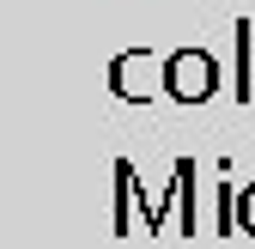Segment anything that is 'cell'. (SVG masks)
<instances>
[{
	"instance_id": "cell-1",
	"label": "cell",
	"mask_w": 255,
	"mask_h": 249,
	"mask_svg": "<svg viewBox=\"0 0 255 249\" xmlns=\"http://www.w3.org/2000/svg\"><path fill=\"white\" fill-rule=\"evenodd\" d=\"M164 91L176 104H207L213 91H219V61L207 49H176L164 55Z\"/></svg>"
},
{
	"instance_id": "cell-2",
	"label": "cell",
	"mask_w": 255,
	"mask_h": 249,
	"mask_svg": "<svg viewBox=\"0 0 255 249\" xmlns=\"http://www.w3.org/2000/svg\"><path fill=\"white\" fill-rule=\"evenodd\" d=\"M110 85H116V98H128V104H146V98H158V91H164V67H158L146 49H128V55H116Z\"/></svg>"
},
{
	"instance_id": "cell-3",
	"label": "cell",
	"mask_w": 255,
	"mask_h": 249,
	"mask_svg": "<svg viewBox=\"0 0 255 249\" xmlns=\"http://www.w3.org/2000/svg\"><path fill=\"white\" fill-rule=\"evenodd\" d=\"M237 231L255 237V182H243V195H237Z\"/></svg>"
}]
</instances>
